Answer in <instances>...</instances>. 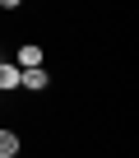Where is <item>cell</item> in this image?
Listing matches in <instances>:
<instances>
[{
  "label": "cell",
  "instance_id": "1",
  "mask_svg": "<svg viewBox=\"0 0 139 158\" xmlns=\"http://www.w3.org/2000/svg\"><path fill=\"white\" fill-rule=\"evenodd\" d=\"M10 89H19V65L0 60V93H10Z\"/></svg>",
  "mask_w": 139,
  "mask_h": 158
},
{
  "label": "cell",
  "instance_id": "2",
  "mask_svg": "<svg viewBox=\"0 0 139 158\" xmlns=\"http://www.w3.org/2000/svg\"><path fill=\"white\" fill-rule=\"evenodd\" d=\"M14 65H23V70H28V65H42V47H37V42H23V47H19V60H14Z\"/></svg>",
  "mask_w": 139,
  "mask_h": 158
},
{
  "label": "cell",
  "instance_id": "3",
  "mask_svg": "<svg viewBox=\"0 0 139 158\" xmlns=\"http://www.w3.org/2000/svg\"><path fill=\"white\" fill-rule=\"evenodd\" d=\"M19 153V135L14 130H0V158H14Z\"/></svg>",
  "mask_w": 139,
  "mask_h": 158
},
{
  "label": "cell",
  "instance_id": "4",
  "mask_svg": "<svg viewBox=\"0 0 139 158\" xmlns=\"http://www.w3.org/2000/svg\"><path fill=\"white\" fill-rule=\"evenodd\" d=\"M0 10H19V0H0Z\"/></svg>",
  "mask_w": 139,
  "mask_h": 158
}]
</instances>
